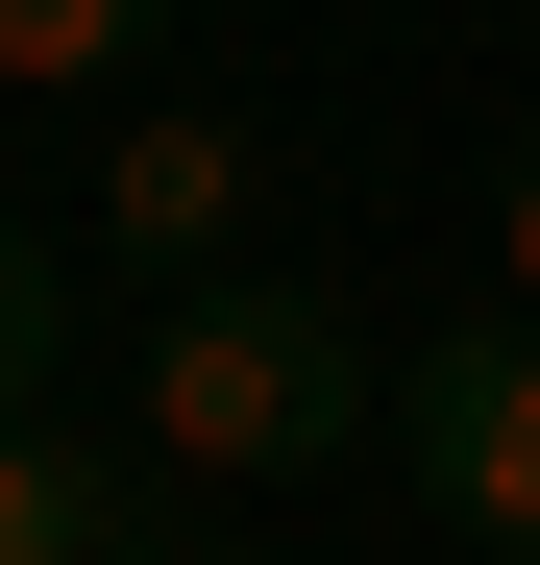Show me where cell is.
Returning <instances> with one entry per match:
<instances>
[{
	"label": "cell",
	"instance_id": "8",
	"mask_svg": "<svg viewBox=\"0 0 540 565\" xmlns=\"http://www.w3.org/2000/svg\"><path fill=\"white\" fill-rule=\"evenodd\" d=\"M148 565H320V541H148Z\"/></svg>",
	"mask_w": 540,
	"mask_h": 565
},
{
	"label": "cell",
	"instance_id": "1",
	"mask_svg": "<svg viewBox=\"0 0 540 565\" xmlns=\"http://www.w3.org/2000/svg\"><path fill=\"white\" fill-rule=\"evenodd\" d=\"M123 443L172 467V492H222V516H270V492H320L344 443H393V320L344 296V270H172L148 296V344H123Z\"/></svg>",
	"mask_w": 540,
	"mask_h": 565
},
{
	"label": "cell",
	"instance_id": "3",
	"mask_svg": "<svg viewBox=\"0 0 540 565\" xmlns=\"http://www.w3.org/2000/svg\"><path fill=\"white\" fill-rule=\"evenodd\" d=\"M246 198H270V148H246L222 99H123V148H99V246H123V270H222Z\"/></svg>",
	"mask_w": 540,
	"mask_h": 565
},
{
	"label": "cell",
	"instance_id": "6",
	"mask_svg": "<svg viewBox=\"0 0 540 565\" xmlns=\"http://www.w3.org/2000/svg\"><path fill=\"white\" fill-rule=\"evenodd\" d=\"M74 369V270H50V222H0V418H25Z\"/></svg>",
	"mask_w": 540,
	"mask_h": 565
},
{
	"label": "cell",
	"instance_id": "4",
	"mask_svg": "<svg viewBox=\"0 0 540 565\" xmlns=\"http://www.w3.org/2000/svg\"><path fill=\"white\" fill-rule=\"evenodd\" d=\"M0 565H148V443L74 418V394H25L0 418Z\"/></svg>",
	"mask_w": 540,
	"mask_h": 565
},
{
	"label": "cell",
	"instance_id": "7",
	"mask_svg": "<svg viewBox=\"0 0 540 565\" xmlns=\"http://www.w3.org/2000/svg\"><path fill=\"white\" fill-rule=\"evenodd\" d=\"M492 270H516V296H540V148L492 172Z\"/></svg>",
	"mask_w": 540,
	"mask_h": 565
},
{
	"label": "cell",
	"instance_id": "2",
	"mask_svg": "<svg viewBox=\"0 0 540 565\" xmlns=\"http://www.w3.org/2000/svg\"><path fill=\"white\" fill-rule=\"evenodd\" d=\"M393 467H418L442 541H516V565H540V296L393 320Z\"/></svg>",
	"mask_w": 540,
	"mask_h": 565
},
{
	"label": "cell",
	"instance_id": "5",
	"mask_svg": "<svg viewBox=\"0 0 540 565\" xmlns=\"http://www.w3.org/2000/svg\"><path fill=\"white\" fill-rule=\"evenodd\" d=\"M197 0H0V99H148V50Z\"/></svg>",
	"mask_w": 540,
	"mask_h": 565
}]
</instances>
